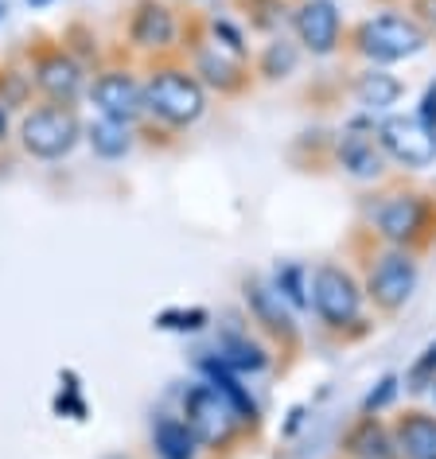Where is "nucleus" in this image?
<instances>
[{
  "label": "nucleus",
  "mask_w": 436,
  "mask_h": 459,
  "mask_svg": "<svg viewBox=\"0 0 436 459\" xmlns=\"http://www.w3.org/2000/svg\"><path fill=\"white\" fill-rule=\"evenodd\" d=\"M199 370H203L206 382H211L218 394H222L238 409V417H242L246 424H257V405H254V397H249V389L242 385V374H234L231 366L218 359V354H211V359H199Z\"/></svg>",
  "instance_id": "obj_16"
},
{
  "label": "nucleus",
  "mask_w": 436,
  "mask_h": 459,
  "mask_svg": "<svg viewBox=\"0 0 436 459\" xmlns=\"http://www.w3.org/2000/svg\"><path fill=\"white\" fill-rule=\"evenodd\" d=\"M86 98L94 101L98 117L121 121V125L144 121V82H136L133 71L109 66V71L94 74V82L86 86Z\"/></svg>",
  "instance_id": "obj_9"
},
{
  "label": "nucleus",
  "mask_w": 436,
  "mask_h": 459,
  "mask_svg": "<svg viewBox=\"0 0 436 459\" xmlns=\"http://www.w3.org/2000/svg\"><path fill=\"white\" fill-rule=\"evenodd\" d=\"M354 98H359V106L366 109H389L394 101L401 98V82L394 74H386V71H366L359 74V82H354Z\"/></svg>",
  "instance_id": "obj_22"
},
{
  "label": "nucleus",
  "mask_w": 436,
  "mask_h": 459,
  "mask_svg": "<svg viewBox=\"0 0 436 459\" xmlns=\"http://www.w3.org/2000/svg\"><path fill=\"white\" fill-rule=\"evenodd\" d=\"M413 289H417V261L409 249H386L382 257L371 265L366 277V296L374 300L378 312H401L409 304Z\"/></svg>",
  "instance_id": "obj_10"
},
{
  "label": "nucleus",
  "mask_w": 436,
  "mask_h": 459,
  "mask_svg": "<svg viewBox=\"0 0 436 459\" xmlns=\"http://www.w3.org/2000/svg\"><path fill=\"white\" fill-rule=\"evenodd\" d=\"M195 78L206 90H218L222 98H234L249 86V66L246 55L222 48L218 39H199L195 43Z\"/></svg>",
  "instance_id": "obj_11"
},
{
  "label": "nucleus",
  "mask_w": 436,
  "mask_h": 459,
  "mask_svg": "<svg viewBox=\"0 0 436 459\" xmlns=\"http://www.w3.org/2000/svg\"><path fill=\"white\" fill-rule=\"evenodd\" d=\"M28 71H31V82H36V94L43 101L74 106V101L86 94V71L66 48H55V43L28 48Z\"/></svg>",
  "instance_id": "obj_5"
},
{
  "label": "nucleus",
  "mask_w": 436,
  "mask_h": 459,
  "mask_svg": "<svg viewBox=\"0 0 436 459\" xmlns=\"http://www.w3.org/2000/svg\"><path fill=\"white\" fill-rule=\"evenodd\" d=\"M312 307L319 316V324L331 331H343L351 324H359L362 316V289L336 261H324L312 273Z\"/></svg>",
  "instance_id": "obj_6"
},
{
  "label": "nucleus",
  "mask_w": 436,
  "mask_h": 459,
  "mask_svg": "<svg viewBox=\"0 0 436 459\" xmlns=\"http://www.w3.org/2000/svg\"><path fill=\"white\" fill-rule=\"evenodd\" d=\"M273 289H277L292 307L312 304V277H308V269L296 265V261H284V265L273 269Z\"/></svg>",
  "instance_id": "obj_23"
},
{
  "label": "nucleus",
  "mask_w": 436,
  "mask_h": 459,
  "mask_svg": "<svg viewBox=\"0 0 436 459\" xmlns=\"http://www.w3.org/2000/svg\"><path fill=\"white\" fill-rule=\"evenodd\" d=\"M153 452L160 459H199V440H195V432L183 417H156Z\"/></svg>",
  "instance_id": "obj_19"
},
{
  "label": "nucleus",
  "mask_w": 436,
  "mask_h": 459,
  "mask_svg": "<svg viewBox=\"0 0 436 459\" xmlns=\"http://www.w3.org/2000/svg\"><path fill=\"white\" fill-rule=\"evenodd\" d=\"M394 444L401 459H436V417L424 409H405L394 424Z\"/></svg>",
  "instance_id": "obj_15"
},
{
  "label": "nucleus",
  "mask_w": 436,
  "mask_h": 459,
  "mask_svg": "<svg viewBox=\"0 0 436 459\" xmlns=\"http://www.w3.org/2000/svg\"><path fill=\"white\" fill-rule=\"evenodd\" d=\"M206 113V86L195 71L176 63H160L144 78V117L160 121L164 129H187Z\"/></svg>",
  "instance_id": "obj_1"
},
{
  "label": "nucleus",
  "mask_w": 436,
  "mask_h": 459,
  "mask_svg": "<svg viewBox=\"0 0 436 459\" xmlns=\"http://www.w3.org/2000/svg\"><path fill=\"white\" fill-rule=\"evenodd\" d=\"M86 136V125L78 121L74 106H55V101H39L20 117V148L31 160H63L74 152V144Z\"/></svg>",
  "instance_id": "obj_2"
},
{
  "label": "nucleus",
  "mask_w": 436,
  "mask_h": 459,
  "mask_svg": "<svg viewBox=\"0 0 436 459\" xmlns=\"http://www.w3.org/2000/svg\"><path fill=\"white\" fill-rule=\"evenodd\" d=\"M183 420H187V429L195 432V440H199V447H206V452H226V447L238 440V432L246 429L238 409L218 394L206 377L183 394Z\"/></svg>",
  "instance_id": "obj_4"
},
{
  "label": "nucleus",
  "mask_w": 436,
  "mask_h": 459,
  "mask_svg": "<svg viewBox=\"0 0 436 459\" xmlns=\"http://www.w3.org/2000/svg\"><path fill=\"white\" fill-rule=\"evenodd\" d=\"M296 63H301V51H296V43L289 39H273L266 51H261V63H257V71L266 74V78H289L296 71Z\"/></svg>",
  "instance_id": "obj_25"
},
{
  "label": "nucleus",
  "mask_w": 436,
  "mask_h": 459,
  "mask_svg": "<svg viewBox=\"0 0 436 459\" xmlns=\"http://www.w3.org/2000/svg\"><path fill=\"white\" fill-rule=\"evenodd\" d=\"M343 452L354 455V459H394L397 444H394V432H389L378 417H362L347 436H343Z\"/></svg>",
  "instance_id": "obj_17"
},
{
  "label": "nucleus",
  "mask_w": 436,
  "mask_h": 459,
  "mask_svg": "<svg viewBox=\"0 0 436 459\" xmlns=\"http://www.w3.org/2000/svg\"><path fill=\"white\" fill-rule=\"evenodd\" d=\"M417 117H421L424 125H432V129H436V82L429 86V94H424V101H421V113H417Z\"/></svg>",
  "instance_id": "obj_30"
},
{
  "label": "nucleus",
  "mask_w": 436,
  "mask_h": 459,
  "mask_svg": "<svg viewBox=\"0 0 436 459\" xmlns=\"http://www.w3.org/2000/svg\"><path fill=\"white\" fill-rule=\"evenodd\" d=\"M176 13L164 0H136L129 13V43L141 51H168L176 43Z\"/></svg>",
  "instance_id": "obj_14"
},
{
  "label": "nucleus",
  "mask_w": 436,
  "mask_h": 459,
  "mask_svg": "<svg viewBox=\"0 0 436 459\" xmlns=\"http://www.w3.org/2000/svg\"><path fill=\"white\" fill-rule=\"evenodd\" d=\"M4 141H8V109L0 106V144H4Z\"/></svg>",
  "instance_id": "obj_31"
},
{
  "label": "nucleus",
  "mask_w": 436,
  "mask_h": 459,
  "mask_svg": "<svg viewBox=\"0 0 436 459\" xmlns=\"http://www.w3.org/2000/svg\"><path fill=\"white\" fill-rule=\"evenodd\" d=\"M242 296H246L249 316H254L273 339H284V342H292V339H296V316H292V304L284 300L277 289H273V281L249 277V281L242 284Z\"/></svg>",
  "instance_id": "obj_13"
},
{
  "label": "nucleus",
  "mask_w": 436,
  "mask_h": 459,
  "mask_svg": "<svg viewBox=\"0 0 436 459\" xmlns=\"http://www.w3.org/2000/svg\"><path fill=\"white\" fill-rule=\"evenodd\" d=\"M429 222H432V206L417 191H394V195H386V199L378 203V211H374L378 234H382L389 246H397V249H409V246L424 242V234H429Z\"/></svg>",
  "instance_id": "obj_7"
},
{
  "label": "nucleus",
  "mask_w": 436,
  "mask_h": 459,
  "mask_svg": "<svg viewBox=\"0 0 436 459\" xmlns=\"http://www.w3.org/2000/svg\"><path fill=\"white\" fill-rule=\"evenodd\" d=\"M405 385L417 389V394H421V389H436V342H432V347H424V354L413 362Z\"/></svg>",
  "instance_id": "obj_27"
},
{
  "label": "nucleus",
  "mask_w": 436,
  "mask_h": 459,
  "mask_svg": "<svg viewBox=\"0 0 436 459\" xmlns=\"http://www.w3.org/2000/svg\"><path fill=\"white\" fill-rule=\"evenodd\" d=\"M413 13L429 31H436V0H413Z\"/></svg>",
  "instance_id": "obj_29"
},
{
  "label": "nucleus",
  "mask_w": 436,
  "mask_h": 459,
  "mask_svg": "<svg viewBox=\"0 0 436 459\" xmlns=\"http://www.w3.org/2000/svg\"><path fill=\"white\" fill-rule=\"evenodd\" d=\"M292 31H296V39H301L304 51L331 55L339 48V31H343L339 8L331 4V0H304V4L292 13Z\"/></svg>",
  "instance_id": "obj_12"
},
{
  "label": "nucleus",
  "mask_w": 436,
  "mask_h": 459,
  "mask_svg": "<svg viewBox=\"0 0 436 459\" xmlns=\"http://www.w3.org/2000/svg\"><path fill=\"white\" fill-rule=\"evenodd\" d=\"M394 397H397V377L389 374V377H382V382H378V389H371V394L362 397V417H378V412H382Z\"/></svg>",
  "instance_id": "obj_28"
},
{
  "label": "nucleus",
  "mask_w": 436,
  "mask_h": 459,
  "mask_svg": "<svg viewBox=\"0 0 436 459\" xmlns=\"http://www.w3.org/2000/svg\"><path fill=\"white\" fill-rule=\"evenodd\" d=\"M354 51L371 63H397L429 48V28L409 13H382L354 28Z\"/></svg>",
  "instance_id": "obj_3"
},
{
  "label": "nucleus",
  "mask_w": 436,
  "mask_h": 459,
  "mask_svg": "<svg viewBox=\"0 0 436 459\" xmlns=\"http://www.w3.org/2000/svg\"><path fill=\"white\" fill-rule=\"evenodd\" d=\"M28 4H31V8H43V4H51V0H28Z\"/></svg>",
  "instance_id": "obj_32"
},
{
  "label": "nucleus",
  "mask_w": 436,
  "mask_h": 459,
  "mask_svg": "<svg viewBox=\"0 0 436 459\" xmlns=\"http://www.w3.org/2000/svg\"><path fill=\"white\" fill-rule=\"evenodd\" d=\"M211 324V316H206V307H168V312L156 316V327L160 331H203Z\"/></svg>",
  "instance_id": "obj_26"
},
{
  "label": "nucleus",
  "mask_w": 436,
  "mask_h": 459,
  "mask_svg": "<svg viewBox=\"0 0 436 459\" xmlns=\"http://www.w3.org/2000/svg\"><path fill=\"white\" fill-rule=\"evenodd\" d=\"M214 354L231 366L234 374H261L269 366V351L261 347L257 339H249L246 331H226V335L218 339Z\"/></svg>",
  "instance_id": "obj_18"
},
{
  "label": "nucleus",
  "mask_w": 436,
  "mask_h": 459,
  "mask_svg": "<svg viewBox=\"0 0 436 459\" xmlns=\"http://www.w3.org/2000/svg\"><path fill=\"white\" fill-rule=\"evenodd\" d=\"M382 144H374L366 133H343V141H339V164L351 171V176H362V179H371L382 171Z\"/></svg>",
  "instance_id": "obj_20"
},
{
  "label": "nucleus",
  "mask_w": 436,
  "mask_h": 459,
  "mask_svg": "<svg viewBox=\"0 0 436 459\" xmlns=\"http://www.w3.org/2000/svg\"><path fill=\"white\" fill-rule=\"evenodd\" d=\"M0 20H4V4H0Z\"/></svg>",
  "instance_id": "obj_33"
},
{
  "label": "nucleus",
  "mask_w": 436,
  "mask_h": 459,
  "mask_svg": "<svg viewBox=\"0 0 436 459\" xmlns=\"http://www.w3.org/2000/svg\"><path fill=\"white\" fill-rule=\"evenodd\" d=\"M378 144L389 160H397L401 168H429L436 164V129L424 125L417 113H394L378 125Z\"/></svg>",
  "instance_id": "obj_8"
},
{
  "label": "nucleus",
  "mask_w": 436,
  "mask_h": 459,
  "mask_svg": "<svg viewBox=\"0 0 436 459\" xmlns=\"http://www.w3.org/2000/svg\"><path fill=\"white\" fill-rule=\"evenodd\" d=\"M86 141H90V148H94V156H101V160H121L133 148V125L98 117V121L86 125Z\"/></svg>",
  "instance_id": "obj_21"
},
{
  "label": "nucleus",
  "mask_w": 436,
  "mask_h": 459,
  "mask_svg": "<svg viewBox=\"0 0 436 459\" xmlns=\"http://www.w3.org/2000/svg\"><path fill=\"white\" fill-rule=\"evenodd\" d=\"M31 98H36L31 71H24V66H4V71H0V106L13 113V109L31 106Z\"/></svg>",
  "instance_id": "obj_24"
}]
</instances>
